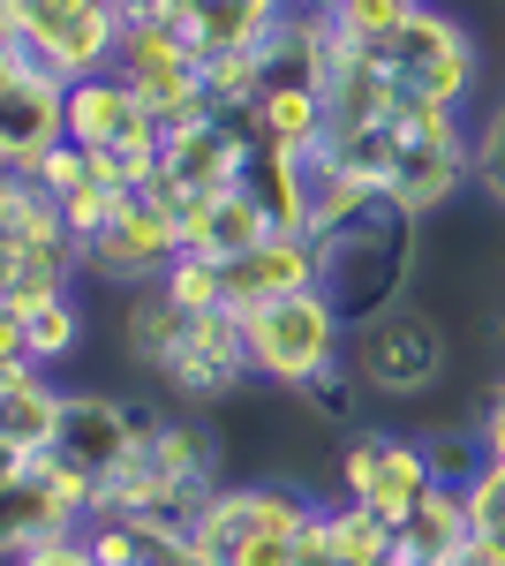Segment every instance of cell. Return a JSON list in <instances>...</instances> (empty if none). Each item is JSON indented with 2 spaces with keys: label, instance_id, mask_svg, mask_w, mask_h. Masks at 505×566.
<instances>
[{
  "label": "cell",
  "instance_id": "cell-14",
  "mask_svg": "<svg viewBox=\"0 0 505 566\" xmlns=\"http://www.w3.org/2000/svg\"><path fill=\"white\" fill-rule=\"evenodd\" d=\"M173 258H181V212L159 189H128L122 212L106 219V234L84 250V272L106 287H159Z\"/></svg>",
  "mask_w": 505,
  "mask_h": 566
},
{
  "label": "cell",
  "instance_id": "cell-10",
  "mask_svg": "<svg viewBox=\"0 0 505 566\" xmlns=\"http://www.w3.org/2000/svg\"><path fill=\"white\" fill-rule=\"evenodd\" d=\"M242 340H250V370L272 386L302 392L309 378H325L339 355H347V317L325 287H295L280 303H264L242 317Z\"/></svg>",
  "mask_w": 505,
  "mask_h": 566
},
{
  "label": "cell",
  "instance_id": "cell-2",
  "mask_svg": "<svg viewBox=\"0 0 505 566\" xmlns=\"http://www.w3.org/2000/svg\"><path fill=\"white\" fill-rule=\"evenodd\" d=\"M122 348H128V363H144V370L167 392H181V400H227V392H242L256 378L242 317H227V310H189V303H173L167 287H128Z\"/></svg>",
  "mask_w": 505,
  "mask_h": 566
},
{
  "label": "cell",
  "instance_id": "cell-8",
  "mask_svg": "<svg viewBox=\"0 0 505 566\" xmlns=\"http://www.w3.org/2000/svg\"><path fill=\"white\" fill-rule=\"evenodd\" d=\"M122 0H0V39L31 45L61 84L106 76L122 61Z\"/></svg>",
  "mask_w": 505,
  "mask_h": 566
},
{
  "label": "cell",
  "instance_id": "cell-27",
  "mask_svg": "<svg viewBox=\"0 0 505 566\" xmlns=\"http://www.w3.org/2000/svg\"><path fill=\"white\" fill-rule=\"evenodd\" d=\"M362 378H355V363H347V355H339L333 370H325V378H309V386L295 392L302 400V416H317V423H333V431H355V423H362Z\"/></svg>",
  "mask_w": 505,
  "mask_h": 566
},
{
  "label": "cell",
  "instance_id": "cell-11",
  "mask_svg": "<svg viewBox=\"0 0 505 566\" xmlns=\"http://www.w3.org/2000/svg\"><path fill=\"white\" fill-rule=\"evenodd\" d=\"M347 363H355V378L378 392V400H422V392L445 378V325H438V310L430 303H392L378 317H362V325H347Z\"/></svg>",
  "mask_w": 505,
  "mask_h": 566
},
{
  "label": "cell",
  "instance_id": "cell-29",
  "mask_svg": "<svg viewBox=\"0 0 505 566\" xmlns=\"http://www.w3.org/2000/svg\"><path fill=\"white\" fill-rule=\"evenodd\" d=\"M475 189L505 212V98H491V114L475 129Z\"/></svg>",
  "mask_w": 505,
  "mask_h": 566
},
{
  "label": "cell",
  "instance_id": "cell-33",
  "mask_svg": "<svg viewBox=\"0 0 505 566\" xmlns=\"http://www.w3.org/2000/svg\"><path fill=\"white\" fill-rule=\"evenodd\" d=\"M453 566H491V559H475V552H461V559H453Z\"/></svg>",
  "mask_w": 505,
  "mask_h": 566
},
{
  "label": "cell",
  "instance_id": "cell-18",
  "mask_svg": "<svg viewBox=\"0 0 505 566\" xmlns=\"http://www.w3.org/2000/svg\"><path fill=\"white\" fill-rule=\"evenodd\" d=\"M136 423H144V400H122V392H69V408H61V438H53V461L76 469V476L98 491V483L128 461Z\"/></svg>",
  "mask_w": 505,
  "mask_h": 566
},
{
  "label": "cell",
  "instance_id": "cell-28",
  "mask_svg": "<svg viewBox=\"0 0 505 566\" xmlns=\"http://www.w3.org/2000/svg\"><path fill=\"white\" fill-rule=\"evenodd\" d=\"M31 181H39V189L53 197V205H69L76 189H91V181H98V159H91L84 144H53V151H45L39 167H31Z\"/></svg>",
  "mask_w": 505,
  "mask_h": 566
},
{
  "label": "cell",
  "instance_id": "cell-32",
  "mask_svg": "<svg viewBox=\"0 0 505 566\" xmlns=\"http://www.w3.org/2000/svg\"><path fill=\"white\" fill-rule=\"evenodd\" d=\"M378 566H430V559H415V552H408V544H392V552H385Z\"/></svg>",
  "mask_w": 505,
  "mask_h": 566
},
{
  "label": "cell",
  "instance_id": "cell-19",
  "mask_svg": "<svg viewBox=\"0 0 505 566\" xmlns=\"http://www.w3.org/2000/svg\"><path fill=\"white\" fill-rule=\"evenodd\" d=\"M219 280H227V317H250L295 287H317V234H264L242 258H219Z\"/></svg>",
  "mask_w": 505,
  "mask_h": 566
},
{
  "label": "cell",
  "instance_id": "cell-1",
  "mask_svg": "<svg viewBox=\"0 0 505 566\" xmlns=\"http://www.w3.org/2000/svg\"><path fill=\"white\" fill-rule=\"evenodd\" d=\"M339 175L378 189L408 212H445L461 189H475V129L453 106H392L378 122H333L325 151Z\"/></svg>",
  "mask_w": 505,
  "mask_h": 566
},
{
  "label": "cell",
  "instance_id": "cell-5",
  "mask_svg": "<svg viewBox=\"0 0 505 566\" xmlns=\"http://www.w3.org/2000/svg\"><path fill=\"white\" fill-rule=\"evenodd\" d=\"M355 53H362L370 76L392 91V106H453V114H467V98L483 84V53L467 39V23L445 15V8H430V0H415L392 31L362 39Z\"/></svg>",
  "mask_w": 505,
  "mask_h": 566
},
{
  "label": "cell",
  "instance_id": "cell-9",
  "mask_svg": "<svg viewBox=\"0 0 505 566\" xmlns=\"http://www.w3.org/2000/svg\"><path fill=\"white\" fill-rule=\"evenodd\" d=\"M309 514L317 506L287 483H219L197 514V536L219 566H295Z\"/></svg>",
  "mask_w": 505,
  "mask_h": 566
},
{
  "label": "cell",
  "instance_id": "cell-21",
  "mask_svg": "<svg viewBox=\"0 0 505 566\" xmlns=\"http://www.w3.org/2000/svg\"><path fill=\"white\" fill-rule=\"evenodd\" d=\"M385 552H392V522H378L355 499H339V506H317L309 514L295 566H378Z\"/></svg>",
  "mask_w": 505,
  "mask_h": 566
},
{
  "label": "cell",
  "instance_id": "cell-3",
  "mask_svg": "<svg viewBox=\"0 0 505 566\" xmlns=\"http://www.w3.org/2000/svg\"><path fill=\"white\" fill-rule=\"evenodd\" d=\"M415 272H422V212L392 205L378 189H362L347 212L317 227V287L339 303L347 325L408 303Z\"/></svg>",
  "mask_w": 505,
  "mask_h": 566
},
{
  "label": "cell",
  "instance_id": "cell-22",
  "mask_svg": "<svg viewBox=\"0 0 505 566\" xmlns=\"http://www.w3.org/2000/svg\"><path fill=\"white\" fill-rule=\"evenodd\" d=\"M250 114H256V129H264V144H280L295 159H317L325 136H333V106H325L317 84H264Z\"/></svg>",
  "mask_w": 505,
  "mask_h": 566
},
{
  "label": "cell",
  "instance_id": "cell-13",
  "mask_svg": "<svg viewBox=\"0 0 505 566\" xmlns=\"http://www.w3.org/2000/svg\"><path fill=\"white\" fill-rule=\"evenodd\" d=\"M53 144H69V84L31 45L0 39V167L31 175Z\"/></svg>",
  "mask_w": 505,
  "mask_h": 566
},
{
  "label": "cell",
  "instance_id": "cell-30",
  "mask_svg": "<svg viewBox=\"0 0 505 566\" xmlns=\"http://www.w3.org/2000/svg\"><path fill=\"white\" fill-rule=\"evenodd\" d=\"M408 8H415V0H339L333 23H339V39L362 45V39H378V31H392V23H400Z\"/></svg>",
  "mask_w": 505,
  "mask_h": 566
},
{
  "label": "cell",
  "instance_id": "cell-6",
  "mask_svg": "<svg viewBox=\"0 0 505 566\" xmlns=\"http://www.w3.org/2000/svg\"><path fill=\"white\" fill-rule=\"evenodd\" d=\"M84 242L31 175H0V310H45L76 295Z\"/></svg>",
  "mask_w": 505,
  "mask_h": 566
},
{
  "label": "cell",
  "instance_id": "cell-26",
  "mask_svg": "<svg viewBox=\"0 0 505 566\" xmlns=\"http://www.w3.org/2000/svg\"><path fill=\"white\" fill-rule=\"evenodd\" d=\"M0 317L23 325V355H31V363H61V355L84 340V310H76V295H61V303H45V310H0Z\"/></svg>",
  "mask_w": 505,
  "mask_h": 566
},
{
  "label": "cell",
  "instance_id": "cell-25",
  "mask_svg": "<svg viewBox=\"0 0 505 566\" xmlns=\"http://www.w3.org/2000/svg\"><path fill=\"white\" fill-rule=\"evenodd\" d=\"M422 453H430V476L467 491V483L491 469V438L483 423H453V431H422Z\"/></svg>",
  "mask_w": 505,
  "mask_h": 566
},
{
  "label": "cell",
  "instance_id": "cell-20",
  "mask_svg": "<svg viewBox=\"0 0 505 566\" xmlns=\"http://www.w3.org/2000/svg\"><path fill=\"white\" fill-rule=\"evenodd\" d=\"M61 408H69L61 386H45L39 370H8L0 378V461H39V453H53Z\"/></svg>",
  "mask_w": 505,
  "mask_h": 566
},
{
  "label": "cell",
  "instance_id": "cell-16",
  "mask_svg": "<svg viewBox=\"0 0 505 566\" xmlns=\"http://www.w3.org/2000/svg\"><path fill=\"white\" fill-rule=\"evenodd\" d=\"M114 69H122V84L136 91L167 129H173V122H197V114H219L211 91H204V61L173 39L159 15H144V23H128V31H122V61H114Z\"/></svg>",
  "mask_w": 505,
  "mask_h": 566
},
{
  "label": "cell",
  "instance_id": "cell-15",
  "mask_svg": "<svg viewBox=\"0 0 505 566\" xmlns=\"http://www.w3.org/2000/svg\"><path fill=\"white\" fill-rule=\"evenodd\" d=\"M69 144H84V151H114V159L136 167V181H151V175H159L167 122L122 84V69H106V76L69 84Z\"/></svg>",
  "mask_w": 505,
  "mask_h": 566
},
{
  "label": "cell",
  "instance_id": "cell-24",
  "mask_svg": "<svg viewBox=\"0 0 505 566\" xmlns=\"http://www.w3.org/2000/svg\"><path fill=\"white\" fill-rule=\"evenodd\" d=\"M392 544H408V552H415V559H430V566H453L461 552H475V528H467V491L438 483V491L422 499L408 522H392Z\"/></svg>",
  "mask_w": 505,
  "mask_h": 566
},
{
  "label": "cell",
  "instance_id": "cell-4",
  "mask_svg": "<svg viewBox=\"0 0 505 566\" xmlns=\"http://www.w3.org/2000/svg\"><path fill=\"white\" fill-rule=\"evenodd\" d=\"M211 491H219V438L197 416H173V408H151L144 400L136 446H128L122 469L98 483V506L91 514H136V522L197 528Z\"/></svg>",
  "mask_w": 505,
  "mask_h": 566
},
{
  "label": "cell",
  "instance_id": "cell-34",
  "mask_svg": "<svg viewBox=\"0 0 505 566\" xmlns=\"http://www.w3.org/2000/svg\"><path fill=\"white\" fill-rule=\"evenodd\" d=\"M167 8H211V0H167Z\"/></svg>",
  "mask_w": 505,
  "mask_h": 566
},
{
  "label": "cell",
  "instance_id": "cell-23",
  "mask_svg": "<svg viewBox=\"0 0 505 566\" xmlns=\"http://www.w3.org/2000/svg\"><path fill=\"white\" fill-rule=\"evenodd\" d=\"M272 234V219H264V205H256V189L242 181V189H227V197H211V205H197V212L181 219V250H197V258H242V250H256Z\"/></svg>",
  "mask_w": 505,
  "mask_h": 566
},
{
  "label": "cell",
  "instance_id": "cell-31",
  "mask_svg": "<svg viewBox=\"0 0 505 566\" xmlns=\"http://www.w3.org/2000/svg\"><path fill=\"white\" fill-rule=\"evenodd\" d=\"M8 566H98V552H91L84 536H53V544H39V552H15Z\"/></svg>",
  "mask_w": 505,
  "mask_h": 566
},
{
  "label": "cell",
  "instance_id": "cell-7",
  "mask_svg": "<svg viewBox=\"0 0 505 566\" xmlns=\"http://www.w3.org/2000/svg\"><path fill=\"white\" fill-rule=\"evenodd\" d=\"M256 151H264L256 114L250 106H219V114H197V122H173L167 144H159V175L144 181V189H159L173 212L189 219L197 205L242 189L250 167H256Z\"/></svg>",
  "mask_w": 505,
  "mask_h": 566
},
{
  "label": "cell",
  "instance_id": "cell-12",
  "mask_svg": "<svg viewBox=\"0 0 505 566\" xmlns=\"http://www.w3.org/2000/svg\"><path fill=\"white\" fill-rule=\"evenodd\" d=\"M91 506H98V491L76 469H61L53 453H39V461H0V544H8V559L15 552H39L53 536H84Z\"/></svg>",
  "mask_w": 505,
  "mask_h": 566
},
{
  "label": "cell",
  "instance_id": "cell-17",
  "mask_svg": "<svg viewBox=\"0 0 505 566\" xmlns=\"http://www.w3.org/2000/svg\"><path fill=\"white\" fill-rule=\"evenodd\" d=\"M430 491H438V476H430L422 438L362 431V438H347V446H339V499L370 506L378 522H408Z\"/></svg>",
  "mask_w": 505,
  "mask_h": 566
}]
</instances>
